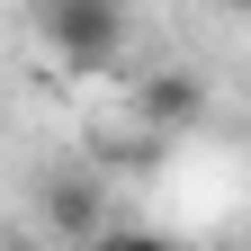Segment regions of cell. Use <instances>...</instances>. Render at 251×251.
<instances>
[{"instance_id": "7a4b0ae2", "label": "cell", "mask_w": 251, "mask_h": 251, "mask_svg": "<svg viewBox=\"0 0 251 251\" xmlns=\"http://www.w3.org/2000/svg\"><path fill=\"white\" fill-rule=\"evenodd\" d=\"M135 117L144 135H188V126H206V81L179 63H152V72H135Z\"/></svg>"}, {"instance_id": "6da1fadb", "label": "cell", "mask_w": 251, "mask_h": 251, "mask_svg": "<svg viewBox=\"0 0 251 251\" xmlns=\"http://www.w3.org/2000/svg\"><path fill=\"white\" fill-rule=\"evenodd\" d=\"M36 36L63 54V72H108L126 54V0H36Z\"/></svg>"}, {"instance_id": "277c9868", "label": "cell", "mask_w": 251, "mask_h": 251, "mask_svg": "<svg viewBox=\"0 0 251 251\" xmlns=\"http://www.w3.org/2000/svg\"><path fill=\"white\" fill-rule=\"evenodd\" d=\"M90 251H171V242H162V233H144V225H117V233H99Z\"/></svg>"}, {"instance_id": "5b68a950", "label": "cell", "mask_w": 251, "mask_h": 251, "mask_svg": "<svg viewBox=\"0 0 251 251\" xmlns=\"http://www.w3.org/2000/svg\"><path fill=\"white\" fill-rule=\"evenodd\" d=\"M233 9H242V18H251V0H233Z\"/></svg>"}, {"instance_id": "3957f363", "label": "cell", "mask_w": 251, "mask_h": 251, "mask_svg": "<svg viewBox=\"0 0 251 251\" xmlns=\"http://www.w3.org/2000/svg\"><path fill=\"white\" fill-rule=\"evenodd\" d=\"M45 215H54L63 233H81L90 215H99V188H90V179H72V188H54V206H45Z\"/></svg>"}]
</instances>
